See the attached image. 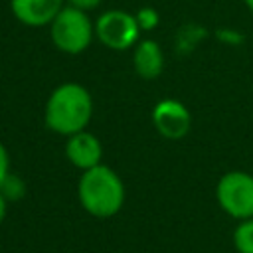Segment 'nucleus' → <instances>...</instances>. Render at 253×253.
<instances>
[{
  "label": "nucleus",
  "mask_w": 253,
  "mask_h": 253,
  "mask_svg": "<svg viewBox=\"0 0 253 253\" xmlns=\"http://www.w3.org/2000/svg\"><path fill=\"white\" fill-rule=\"evenodd\" d=\"M0 192L4 194V198H6L8 202L18 200V198H22V196H24V184H22V180H20L18 176L8 174V176H6V180L0 184Z\"/></svg>",
  "instance_id": "11"
},
{
  "label": "nucleus",
  "mask_w": 253,
  "mask_h": 253,
  "mask_svg": "<svg viewBox=\"0 0 253 253\" xmlns=\"http://www.w3.org/2000/svg\"><path fill=\"white\" fill-rule=\"evenodd\" d=\"M49 38L55 49L67 55H79L91 45L95 38V24L87 16V12L63 6L49 24Z\"/></svg>",
  "instance_id": "3"
},
{
  "label": "nucleus",
  "mask_w": 253,
  "mask_h": 253,
  "mask_svg": "<svg viewBox=\"0 0 253 253\" xmlns=\"http://www.w3.org/2000/svg\"><path fill=\"white\" fill-rule=\"evenodd\" d=\"M63 6V0H10L14 18L30 28L49 26Z\"/></svg>",
  "instance_id": "8"
},
{
  "label": "nucleus",
  "mask_w": 253,
  "mask_h": 253,
  "mask_svg": "<svg viewBox=\"0 0 253 253\" xmlns=\"http://www.w3.org/2000/svg\"><path fill=\"white\" fill-rule=\"evenodd\" d=\"M77 198L89 215L109 219L123 210L126 190L121 176L111 166L99 164L81 172L77 182Z\"/></svg>",
  "instance_id": "2"
},
{
  "label": "nucleus",
  "mask_w": 253,
  "mask_h": 253,
  "mask_svg": "<svg viewBox=\"0 0 253 253\" xmlns=\"http://www.w3.org/2000/svg\"><path fill=\"white\" fill-rule=\"evenodd\" d=\"M65 158L75 168L85 172L89 168H95V166L103 164L101 162L103 160V144L87 128L79 130V132L67 136V140H65Z\"/></svg>",
  "instance_id": "7"
},
{
  "label": "nucleus",
  "mask_w": 253,
  "mask_h": 253,
  "mask_svg": "<svg viewBox=\"0 0 253 253\" xmlns=\"http://www.w3.org/2000/svg\"><path fill=\"white\" fill-rule=\"evenodd\" d=\"M8 174H10V154H8V148L4 146V142L0 140V184L6 180Z\"/></svg>",
  "instance_id": "14"
},
{
  "label": "nucleus",
  "mask_w": 253,
  "mask_h": 253,
  "mask_svg": "<svg viewBox=\"0 0 253 253\" xmlns=\"http://www.w3.org/2000/svg\"><path fill=\"white\" fill-rule=\"evenodd\" d=\"M152 125L160 136L168 140H180L190 132L192 115L182 101L162 99L152 109Z\"/></svg>",
  "instance_id": "6"
},
{
  "label": "nucleus",
  "mask_w": 253,
  "mask_h": 253,
  "mask_svg": "<svg viewBox=\"0 0 253 253\" xmlns=\"http://www.w3.org/2000/svg\"><path fill=\"white\" fill-rule=\"evenodd\" d=\"M215 200L219 208L233 219L253 217V174L245 170H229L215 184Z\"/></svg>",
  "instance_id": "4"
},
{
  "label": "nucleus",
  "mask_w": 253,
  "mask_h": 253,
  "mask_svg": "<svg viewBox=\"0 0 253 253\" xmlns=\"http://www.w3.org/2000/svg\"><path fill=\"white\" fill-rule=\"evenodd\" d=\"M95 38L109 49L125 51L136 45L140 28L134 14L126 10H107L95 22Z\"/></svg>",
  "instance_id": "5"
},
{
  "label": "nucleus",
  "mask_w": 253,
  "mask_h": 253,
  "mask_svg": "<svg viewBox=\"0 0 253 253\" xmlns=\"http://www.w3.org/2000/svg\"><path fill=\"white\" fill-rule=\"evenodd\" d=\"M233 247L237 253H253V217L241 219L233 229Z\"/></svg>",
  "instance_id": "10"
},
{
  "label": "nucleus",
  "mask_w": 253,
  "mask_h": 253,
  "mask_svg": "<svg viewBox=\"0 0 253 253\" xmlns=\"http://www.w3.org/2000/svg\"><path fill=\"white\" fill-rule=\"evenodd\" d=\"M243 4H245V6H247L251 12H253V0H243Z\"/></svg>",
  "instance_id": "16"
},
{
  "label": "nucleus",
  "mask_w": 253,
  "mask_h": 253,
  "mask_svg": "<svg viewBox=\"0 0 253 253\" xmlns=\"http://www.w3.org/2000/svg\"><path fill=\"white\" fill-rule=\"evenodd\" d=\"M93 117V99L87 87L75 81H65L57 85L43 107L45 126L61 136H71L85 130Z\"/></svg>",
  "instance_id": "1"
},
{
  "label": "nucleus",
  "mask_w": 253,
  "mask_h": 253,
  "mask_svg": "<svg viewBox=\"0 0 253 253\" xmlns=\"http://www.w3.org/2000/svg\"><path fill=\"white\" fill-rule=\"evenodd\" d=\"M63 2H65V6L77 8V10H81V12H91V10L99 8L103 0H63Z\"/></svg>",
  "instance_id": "13"
},
{
  "label": "nucleus",
  "mask_w": 253,
  "mask_h": 253,
  "mask_svg": "<svg viewBox=\"0 0 253 253\" xmlns=\"http://www.w3.org/2000/svg\"><path fill=\"white\" fill-rule=\"evenodd\" d=\"M132 67L138 77L152 81L164 69V51L154 40H138L132 51Z\"/></svg>",
  "instance_id": "9"
},
{
  "label": "nucleus",
  "mask_w": 253,
  "mask_h": 253,
  "mask_svg": "<svg viewBox=\"0 0 253 253\" xmlns=\"http://www.w3.org/2000/svg\"><path fill=\"white\" fill-rule=\"evenodd\" d=\"M8 200L4 198V194L0 192V225H2V221L6 219V213H8Z\"/></svg>",
  "instance_id": "15"
},
{
  "label": "nucleus",
  "mask_w": 253,
  "mask_h": 253,
  "mask_svg": "<svg viewBox=\"0 0 253 253\" xmlns=\"http://www.w3.org/2000/svg\"><path fill=\"white\" fill-rule=\"evenodd\" d=\"M134 18H136V24H138V28H140V32H150V30H154L156 26H158V20H160V16H158V12L154 10V8H140L136 14H134Z\"/></svg>",
  "instance_id": "12"
}]
</instances>
